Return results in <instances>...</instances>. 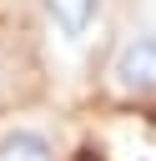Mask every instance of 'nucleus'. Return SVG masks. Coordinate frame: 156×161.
Returning a JSON list of instances; mask_svg holds the SVG:
<instances>
[{"label": "nucleus", "instance_id": "obj_1", "mask_svg": "<svg viewBox=\"0 0 156 161\" xmlns=\"http://www.w3.org/2000/svg\"><path fill=\"white\" fill-rule=\"evenodd\" d=\"M111 86L121 96H156V25L131 30L111 60Z\"/></svg>", "mask_w": 156, "mask_h": 161}, {"label": "nucleus", "instance_id": "obj_3", "mask_svg": "<svg viewBox=\"0 0 156 161\" xmlns=\"http://www.w3.org/2000/svg\"><path fill=\"white\" fill-rule=\"evenodd\" d=\"M0 161H60V151L40 126H5L0 131Z\"/></svg>", "mask_w": 156, "mask_h": 161}, {"label": "nucleus", "instance_id": "obj_2", "mask_svg": "<svg viewBox=\"0 0 156 161\" xmlns=\"http://www.w3.org/2000/svg\"><path fill=\"white\" fill-rule=\"evenodd\" d=\"M40 10L50 20V30L60 40H70V45H81L101 25V0H40Z\"/></svg>", "mask_w": 156, "mask_h": 161}]
</instances>
